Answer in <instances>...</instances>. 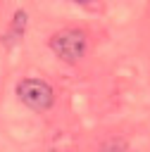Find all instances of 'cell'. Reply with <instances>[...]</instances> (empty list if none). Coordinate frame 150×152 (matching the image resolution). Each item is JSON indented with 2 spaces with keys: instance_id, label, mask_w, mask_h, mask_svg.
Returning a JSON list of instances; mask_svg holds the SVG:
<instances>
[{
  "instance_id": "6da1fadb",
  "label": "cell",
  "mask_w": 150,
  "mask_h": 152,
  "mask_svg": "<svg viewBox=\"0 0 150 152\" xmlns=\"http://www.w3.org/2000/svg\"><path fill=\"white\" fill-rule=\"evenodd\" d=\"M52 52L64 62H79L88 50V38L81 28H62L50 38Z\"/></svg>"
},
{
  "instance_id": "7a4b0ae2",
  "label": "cell",
  "mask_w": 150,
  "mask_h": 152,
  "mask_svg": "<svg viewBox=\"0 0 150 152\" xmlns=\"http://www.w3.org/2000/svg\"><path fill=\"white\" fill-rule=\"evenodd\" d=\"M17 97H19L26 107H31V109H36V112H43V109H48V107L52 104V88H50L45 81L24 78V81H19V86H17Z\"/></svg>"
},
{
  "instance_id": "3957f363",
  "label": "cell",
  "mask_w": 150,
  "mask_h": 152,
  "mask_svg": "<svg viewBox=\"0 0 150 152\" xmlns=\"http://www.w3.org/2000/svg\"><path fill=\"white\" fill-rule=\"evenodd\" d=\"M74 2H90V0H74Z\"/></svg>"
}]
</instances>
